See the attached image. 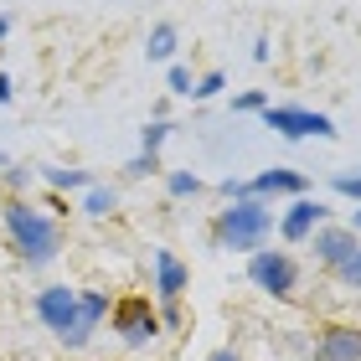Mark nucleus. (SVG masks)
<instances>
[{
  "label": "nucleus",
  "instance_id": "1",
  "mask_svg": "<svg viewBox=\"0 0 361 361\" xmlns=\"http://www.w3.org/2000/svg\"><path fill=\"white\" fill-rule=\"evenodd\" d=\"M6 233H11L16 253H21L31 269H42V264H52V258H57V243H62L57 222L47 217V212H37L31 202H21V196L6 202Z\"/></svg>",
  "mask_w": 361,
  "mask_h": 361
},
{
  "label": "nucleus",
  "instance_id": "2",
  "mask_svg": "<svg viewBox=\"0 0 361 361\" xmlns=\"http://www.w3.org/2000/svg\"><path fill=\"white\" fill-rule=\"evenodd\" d=\"M269 227H274V217H269V207L264 202H233L217 217V243H227L233 253H258V243L269 238Z\"/></svg>",
  "mask_w": 361,
  "mask_h": 361
},
{
  "label": "nucleus",
  "instance_id": "3",
  "mask_svg": "<svg viewBox=\"0 0 361 361\" xmlns=\"http://www.w3.org/2000/svg\"><path fill=\"white\" fill-rule=\"evenodd\" d=\"M114 331H119L129 346H150L160 336V315H155L150 294H124V300L114 305Z\"/></svg>",
  "mask_w": 361,
  "mask_h": 361
},
{
  "label": "nucleus",
  "instance_id": "4",
  "mask_svg": "<svg viewBox=\"0 0 361 361\" xmlns=\"http://www.w3.org/2000/svg\"><path fill=\"white\" fill-rule=\"evenodd\" d=\"M248 279L264 294H274V300H289L294 284H300V269H294L289 253H253L248 258Z\"/></svg>",
  "mask_w": 361,
  "mask_h": 361
},
{
  "label": "nucleus",
  "instance_id": "5",
  "mask_svg": "<svg viewBox=\"0 0 361 361\" xmlns=\"http://www.w3.org/2000/svg\"><path fill=\"white\" fill-rule=\"evenodd\" d=\"M37 315H42V325H47L57 341H68L73 325H78V289H68V284L42 289V294H37Z\"/></svg>",
  "mask_w": 361,
  "mask_h": 361
},
{
  "label": "nucleus",
  "instance_id": "6",
  "mask_svg": "<svg viewBox=\"0 0 361 361\" xmlns=\"http://www.w3.org/2000/svg\"><path fill=\"white\" fill-rule=\"evenodd\" d=\"M264 124L279 129L284 140H310V135H320V140H331L336 135V124L325 119V114H310V109H264Z\"/></svg>",
  "mask_w": 361,
  "mask_h": 361
},
{
  "label": "nucleus",
  "instance_id": "7",
  "mask_svg": "<svg viewBox=\"0 0 361 361\" xmlns=\"http://www.w3.org/2000/svg\"><path fill=\"white\" fill-rule=\"evenodd\" d=\"M315 361H361V325H325L315 341Z\"/></svg>",
  "mask_w": 361,
  "mask_h": 361
},
{
  "label": "nucleus",
  "instance_id": "8",
  "mask_svg": "<svg viewBox=\"0 0 361 361\" xmlns=\"http://www.w3.org/2000/svg\"><path fill=\"white\" fill-rule=\"evenodd\" d=\"M109 315V294H98V289H78V325H73V336L62 341L68 351H78V346H88V336L98 331V320Z\"/></svg>",
  "mask_w": 361,
  "mask_h": 361
},
{
  "label": "nucleus",
  "instance_id": "9",
  "mask_svg": "<svg viewBox=\"0 0 361 361\" xmlns=\"http://www.w3.org/2000/svg\"><path fill=\"white\" fill-rule=\"evenodd\" d=\"M186 264L171 253V248H155V294L160 305H180V294H186Z\"/></svg>",
  "mask_w": 361,
  "mask_h": 361
},
{
  "label": "nucleus",
  "instance_id": "10",
  "mask_svg": "<svg viewBox=\"0 0 361 361\" xmlns=\"http://www.w3.org/2000/svg\"><path fill=\"white\" fill-rule=\"evenodd\" d=\"M320 222H325V202H315V196H300V202H294V207L284 212L279 233H284V243H305Z\"/></svg>",
  "mask_w": 361,
  "mask_h": 361
},
{
  "label": "nucleus",
  "instance_id": "11",
  "mask_svg": "<svg viewBox=\"0 0 361 361\" xmlns=\"http://www.w3.org/2000/svg\"><path fill=\"white\" fill-rule=\"evenodd\" d=\"M361 248V243H356V233H351V227H325V233H315V253H320V264H346V258Z\"/></svg>",
  "mask_w": 361,
  "mask_h": 361
},
{
  "label": "nucleus",
  "instance_id": "12",
  "mask_svg": "<svg viewBox=\"0 0 361 361\" xmlns=\"http://www.w3.org/2000/svg\"><path fill=\"white\" fill-rule=\"evenodd\" d=\"M248 191H305V176L300 171H264L258 180H248Z\"/></svg>",
  "mask_w": 361,
  "mask_h": 361
},
{
  "label": "nucleus",
  "instance_id": "13",
  "mask_svg": "<svg viewBox=\"0 0 361 361\" xmlns=\"http://www.w3.org/2000/svg\"><path fill=\"white\" fill-rule=\"evenodd\" d=\"M145 52H150V62H166V57L176 52V26H155V31H150V47H145Z\"/></svg>",
  "mask_w": 361,
  "mask_h": 361
},
{
  "label": "nucleus",
  "instance_id": "14",
  "mask_svg": "<svg viewBox=\"0 0 361 361\" xmlns=\"http://www.w3.org/2000/svg\"><path fill=\"white\" fill-rule=\"evenodd\" d=\"M47 180H52L57 191H78V186H93L88 171H47Z\"/></svg>",
  "mask_w": 361,
  "mask_h": 361
},
{
  "label": "nucleus",
  "instance_id": "15",
  "mask_svg": "<svg viewBox=\"0 0 361 361\" xmlns=\"http://www.w3.org/2000/svg\"><path fill=\"white\" fill-rule=\"evenodd\" d=\"M88 217H109V212H114V191L109 186H88Z\"/></svg>",
  "mask_w": 361,
  "mask_h": 361
},
{
  "label": "nucleus",
  "instance_id": "16",
  "mask_svg": "<svg viewBox=\"0 0 361 361\" xmlns=\"http://www.w3.org/2000/svg\"><path fill=\"white\" fill-rule=\"evenodd\" d=\"M336 274H341V284H351V289L361 294V248L346 258V264H336Z\"/></svg>",
  "mask_w": 361,
  "mask_h": 361
},
{
  "label": "nucleus",
  "instance_id": "17",
  "mask_svg": "<svg viewBox=\"0 0 361 361\" xmlns=\"http://www.w3.org/2000/svg\"><path fill=\"white\" fill-rule=\"evenodd\" d=\"M196 191H202V176H191V171L171 176V196H196Z\"/></svg>",
  "mask_w": 361,
  "mask_h": 361
},
{
  "label": "nucleus",
  "instance_id": "18",
  "mask_svg": "<svg viewBox=\"0 0 361 361\" xmlns=\"http://www.w3.org/2000/svg\"><path fill=\"white\" fill-rule=\"evenodd\" d=\"M222 88H227V78H222V73H207L202 83H191V98H217Z\"/></svg>",
  "mask_w": 361,
  "mask_h": 361
},
{
  "label": "nucleus",
  "instance_id": "19",
  "mask_svg": "<svg viewBox=\"0 0 361 361\" xmlns=\"http://www.w3.org/2000/svg\"><path fill=\"white\" fill-rule=\"evenodd\" d=\"M166 135H171V124H150L145 129V155H155L160 145H166Z\"/></svg>",
  "mask_w": 361,
  "mask_h": 361
},
{
  "label": "nucleus",
  "instance_id": "20",
  "mask_svg": "<svg viewBox=\"0 0 361 361\" xmlns=\"http://www.w3.org/2000/svg\"><path fill=\"white\" fill-rule=\"evenodd\" d=\"M233 109H243V114H248V109H269V104H264V93L253 88V93H243V98H233Z\"/></svg>",
  "mask_w": 361,
  "mask_h": 361
},
{
  "label": "nucleus",
  "instance_id": "21",
  "mask_svg": "<svg viewBox=\"0 0 361 361\" xmlns=\"http://www.w3.org/2000/svg\"><path fill=\"white\" fill-rule=\"evenodd\" d=\"M171 93H191V73L186 68H171Z\"/></svg>",
  "mask_w": 361,
  "mask_h": 361
},
{
  "label": "nucleus",
  "instance_id": "22",
  "mask_svg": "<svg viewBox=\"0 0 361 361\" xmlns=\"http://www.w3.org/2000/svg\"><path fill=\"white\" fill-rule=\"evenodd\" d=\"M336 191L341 196H361V176H336Z\"/></svg>",
  "mask_w": 361,
  "mask_h": 361
},
{
  "label": "nucleus",
  "instance_id": "23",
  "mask_svg": "<svg viewBox=\"0 0 361 361\" xmlns=\"http://www.w3.org/2000/svg\"><path fill=\"white\" fill-rule=\"evenodd\" d=\"M155 166H160V160H155V155H140V160H135V166H129V176H150Z\"/></svg>",
  "mask_w": 361,
  "mask_h": 361
},
{
  "label": "nucleus",
  "instance_id": "24",
  "mask_svg": "<svg viewBox=\"0 0 361 361\" xmlns=\"http://www.w3.org/2000/svg\"><path fill=\"white\" fill-rule=\"evenodd\" d=\"M0 104H11V78H0Z\"/></svg>",
  "mask_w": 361,
  "mask_h": 361
},
{
  "label": "nucleus",
  "instance_id": "25",
  "mask_svg": "<svg viewBox=\"0 0 361 361\" xmlns=\"http://www.w3.org/2000/svg\"><path fill=\"white\" fill-rule=\"evenodd\" d=\"M207 361H238V356H233V351H212Z\"/></svg>",
  "mask_w": 361,
  "mask_h": 361
},
{
  "label": "nucleus",
  "instance_id": "26",
  "mask_svg": "<svg viewBox=\"0 0 361 361\" xmlns=\"http://www.w3.org/2000/svg\"><path fill=\"white\" fill-rule=\"evenodd\" d=\"M356 227H361V212H356ZM356 227H351V233H356Z\"/></svg>",
  "mask_w": 361,
  "mask_h": 361
}]
</instances>
